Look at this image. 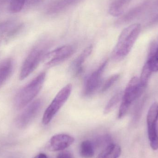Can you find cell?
I'll list each match as a JSON object with an SVG mask.
<instances>
[{"instance_id":"1","label":"cell","mask_w":158,"mask_h":158,"mask_svg":"<svg viewBox=\"0 0 158 158\" xmlns=\"http://www.w3.org/2000/svg\"><path fill=\"white\" fill-rule=\"evenodd\" d=\"M141 30V25L135 23L122 31L112 51V57L114 60H122L129 54L140 34Z\"/></svg>"},{"instance_id":"2","label":"cell","mask_w":158,"mask_h":158,"mask_svg":"<svg viewBox=\"0 0 158 158\" xmlns=\"http://www.w3.org/2000/svg\"><path fill=\"white\" fill-rule=\"evenodd\" d=\"M45 77V73L42 72L19 92L15 100L17 109L25 107L37 96L44 83Z\"/></svg>"},{"instance_id":"3","label":"cell","mask_w":158,"mask_h":158,"mask_svg":"<svg viewBox=\"0 0 158 158\" xmlns=\"http://www.w3.org/2000/svg\"><path fill=\"white\" fill-rule=\"evenodd\" d=\"M48 45L46 43H40L31 51L23 63L19 74V79L23 80L31 75L43 61L47 53Z\"/></svg>"},{"instance_id":"4","label":"cell","mask_w":158,"mask_h":158,"mask_svg":"<svg viewBox=\"0 0 158 158\" xmlns=\"http://www.w3.org/2000/svg\"><path fill=\"white\" fill-rule=\"evenodd\" d=\"M145 88L140 84L137 77L132 78L127 84L122 98L118 118L121 119L126 115L132 104L143 94Z\"/></svg>"},{"instance_id":"5","label":"cell","mask_w":158,"mask_h":158,"mask_svg":"<svg viewBox=\"0 0 158 158\" xmlns=\"http://www.w3.org/2000/svg\"><path fill=\"white\" fill-rule=\"evenodd\" d=\"M72 85L70 84L64 86L57 93L53 100L44 111L42 118L44 125L49 124L60 109L69 98L72 92Z\"/></svg>"},{"instance_id":"6","label":"cell","mask_w":158,"mask_h":158,"mask_svg":"<svg viewBox=\"0 0 158 158\" xmlns=\"http://www.w3.org/2000/svg\"><path fill=\"white\" fill-rule=\"evenodd\" d=\"M158 7V0H145L121 17L117 20V25L128 24L147 13L154 11Z\"/></svg>"},{"instance_id":"7","label":"cell","mask_w":158,"mask_h":158,"mask_svg":"<svg viewBox=\"0 0 158 158\" xmlns=\"http://www.w3.org/2000/svg\"><path fill=\"white\" fill-rule=\"evenodd\" d=\"M75 49L70 45L58 47L50 52H47L43 61L48 68L56 66L69 58L74 53Z\"/></svg>"},{"instance_id":"8","label":"cell","mask_w":158,"mask_h":158,"mask_svg":"<svg viewBox=\"0 0 158 158\" xmlns=\"http://www.w3.org/2000/svg\"><path fill=\"white\" fill-rule=\"evenodd\" d=\"M158 121V103H153L148 112L147 123L150 147L154 150L158 149V134L157 124Z\"/></svg>"},{"instance_id":"9","label":"cell","mask_w":158,"mask_h":158,"mask_svg":"<svg viewBox=\"0 0 158 158\" xmlns=\"http://www.w3.org/2000/svg\"><path fill=\"white\" fill-rule=\"evenodd\" d=\"M107 64V61L106 60L86 79L83 89V94L85 96H90L97 90L101 83L102 75L106 69Z\"/></svg>"},{"instance_id":"10","label":"cell","mask_w":158,"mask_h":158,"mask_svg":"<svg viewBox=\"0 0 158 158\" xmlns=\"http://www.w3.org/2000/svg\"><path fill=\"white\" fill-rule=\"evenodd\" d=\"M42 105V101L40 99L31 103L18 117L16 121L18 126L24 128L28 125L40 110Z\"/></svg>"},{"instance_id":"11","label":"cell","mask_w":158,"mask_h":158,"mask_svg":"<svg viewBox=\"0 0 158 158\" xmlns=\"http://www.w3.org/2000/svg\"><path fill=\"white\" fill-rule=\"evenodd\" d=\"M75 139L69 135L60 134L56 135L50 139L48 148L50 151H63L71 146Z\"/></svg>"},{"instance_id":"12","label":"cell","mask_w":158,"mask_h":158,"mask_svg":"<svg viewBox=\"0 0 158 158\" xmlns=\"http://www.w3.org/2000/svg\"><path fill=\"white\" fill-rule=\"evenodd\" d=\"M93 48V46L90 45L85 48L74 61L71 68V71L73 75L77 76L81 73L83 69V65L85 60L92 53Z\"/></svg>"},{"instance_id":"13","label":"cell","mask_w":158,"mask_h":158,"mask_svg":"<svg viewBox=\"0 0 158 158\" xmlns=\"http://www.w3.org/2000/svg\"><path fill=\"white\" fill-rule=\"evenodd\" d=\"M146 63L152 72H158V37L151 44Z\"/></svg>"},{"instance_id":"14","label":"cell","mask_w":158,"mask_h":158,"mask_svg":"<svg viewBox=\"0 0 158 158\" xmlns=\"http://www.w3.org/2000/svg\"><path fill=\"white\" fill-rule=\"evenodd\" d=\"M13 67L14 63L12 58H6L0 63V88L10 77Z\"/></svg>"},{"instance_id":"15","label":"cell","mask_w":158,"mask_h":158,"mask_svg":"<svg viewBox=\"0 0 158 158\" xmlns=\"http://www.w3.org/2000/svg\"><path fill=\"white\" fill-rule=\"evenodd\" d=\"M131 0H115L110 6L109 12L111 15L118 17L122 15L130 4Z\"/></svg>"},{"instance_id":"16","label":"cell","mask_w":158,"mask_h":158,"mask_svg":"<svg viewBox=\"0 0 158 158\" xmlns=\"http://www.w3.org/2000/svg\"><path fill=\"white\" fill-rule=\"evenodd\" d=\"M121 148L118 145L110 144L107 146L96 158H118L121 154Z\"/></svg>"},{"instance_id":"17","label":"cell","mask_w":158,"mask_h":158,"mask_svg":"<svg viewBox=\"0 0 158 158\" xmlns=\"http://www.w3.org/2000/svg\"><path fill=\"white\" fill-rule=\"evenodd\" d=\"M80 154L83 158H92L94 156L93 144L88 140L83 141L80 145Z\"/></svg>"},{"instance_id":"18","label":"cell","mask_w":158,"mask_h":158,"mask_svg":"<svg viewBox=\"0 0 158 158\" xmlns=\"http://www.w3.org/2000/svg\"><path fill=\"white\" fill-rule=\"evenodd\" d=\"M76 0H57L53 3L49 8L50 13H56L64 9Z\"/></svg>"},{"instance_id":"19","label":"cell","mask_w":158,"mask_h":158,"mask_svg":"<svg viewBox=\"0 0 158 158\" xmlns=\"http://www.w3.org/2000/svg\"><path fill=\"white\" fill-rule=\"evenodd\" d=\"M122 93L120 91L115 94L110 99L105 107L104 110V114H107L110 113L122 99Z\"/></svg>"},{"instance_id":"20","label":"cell","mask_w":158,"mask_h":158,"mask_svg":"<svg viewBox=\"0 0 158 158\" xmlns=\"http://www.w3.org/2000/svg\"><path fill=\"white\" fill-rule=\"evenodd\" d=\"M152 73L153 72L150 69L148 64L146 63L142 69L141 77L139 78L140 84L144 88H145L146 87Z\"/></svg>"},{"instance_id":"21","label":"cell","mask_w":158,"mask_h":158,"mask_svg":"<svg viewBox=\"0 0 158 158\" xmlns=\"http://www.w3.org/2000/svg\"><path fill=\"white\" fill-rule=\"evenodd\" d=\"M9 5L11 13H19L26 6V0H11Z\"/></svg>"},{"instance_id":"22","label":"cell","mask_w":158,"mask_h":158,"mask_svg":"<svg viewBox=\"0 0 158 158\" xmlns=\"http://www.w3.org/2000/svg\"><path fill=\"white\" fill-rule=\"evenodd\" d=\"M23 27L24 25L23 24L16 25L12 29L10 30L6 34H5V36H3V40L4 39L6 42L10 40L20 32L21 30L23 29Z\"/></svg>"},{"instance_id":"23","label":"cell","mask_w":158,"mask_h":158,"mask_svg":"<svg viewBox=\"0 0 158 158\" xmlns=\"http://www.w3.org/2000/svg\"><path fill=\"white\" fill-rule=\"evenodd\" d=\"M119 75L116 74V75H113L109 78L107 79V80H106L102 86L101 89V92L104 93L108 90L118 81V80L119 78Z\"/></svg>"},{"instance_id":"24","label":"cell","mask_w":158,"mask_h":158,"mask_svg":"<svg viewBox=\"0 0 158 158\" xmlns=\"http://www.w3.org/2000/svg\"><path fill=\"white\" fill-rule=\"evenodd\" d=\"M15 26V22L12 21H5L0 23V35L4 36Z\"/></svg>"},{"instance_id":"25","label":"cell","mask_w":158,"mask_h":158,"mask_svg":"<svg viewBox=\"0 0 158 158\" xmlns=\"http://www.w3.org/2000/svg\"><path fill=\"white\" fill-rule=\"evenodd\" d=\"M56 158H74L71 153L68 152H63L59 154Z\"/></svg>"},{"instance_id":"26","label":"cell","mask_w":158,"mask_h":158,"mask_svg":"<svg viewBox=\"0 0 158 158\" xmlns=\"http://www.w3.org/2000/svg\"><path fill=\"white\" fill-rule=\"evenodd\" d=\"M158 23V12L156 14V15L153 16L152 19H150L149 22V25H152Z\"/></svg>"},{"instance_id":"27","label":"cell","mask_w":158,"mask_h":158,"mask_svg":"<svg viewBox=\"0 0 158 158\" xmlns=\"http://www.w3.org/2000/svg\"><path fill=\"white\" fill-rule=\"evenodd\" d=\"M11 0H0V10L4 8L7 4L10 3Z\"/></svg>"},{"instance_id":"28","label":"cell","mask_w":158,"mask_h":158,"mask_svg":"<svg viewBox=\"0 0 158 158\" xmlns=\"http://www.w3.org/2000/svg\"><path fill=\"white\" fill-rule=\"evenodd\" d=\"M34 158H48L47 156L44 153H40L36 156Z\"/></svg>"}]
</instances>
